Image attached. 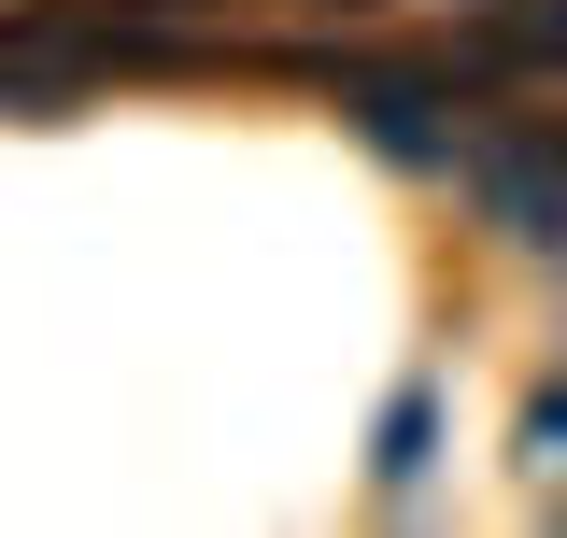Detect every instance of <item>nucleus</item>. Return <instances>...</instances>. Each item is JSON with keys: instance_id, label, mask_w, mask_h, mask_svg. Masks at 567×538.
Returning <instances> with one entry per match:
<instances>
[{"instance_id": "7ed1b4c3", "label": "nucleus", "mask_w": 567, "mask_h": 538, "mask_svg": "<svg viewBox=\"0 0 567 538\" xmlns=\"http://www.w3.org/2000/svg\"><path fill=\"white\" fill-rule=\"evenodd\" d=\"M425 439H440V411L398 397V411H383V482H425Z\"/></svg>"}, {"instance_id": "20e7f679", "label": "nucleus", "mask_w": 567, "mask_h": 538, "mask_svg": "<svg viewBox=\"0 0 567 538\" xmlns=\"http://www.w3.org/2000/svg\"><path fill=\"white\" fill-rule=\"evenodd\" d=\"M114 14H156V29H185V14H213V0H114Z\"/></svg>"}, {"instance_id": "f257e3e1", "label": "nucleus", "mask_w": 567, "mask_h": 538, "mask_svg": "<svg viewBox=\"0 0 567 538\" xmlns=\"http://www.w3.org/2000/svg\"><path fill=\"white\" fill-rule=\"evenodd\" d=\"M454 199L483 213L496 241H525V256H567V128L483 114V128L454 142Z\"/></svg>"}, {"instance_id": "f03ea898", "label": "nucleus", "mask_w": 567, "mask_h": 538, "mask_svg": "<svg viewBox=\"0 0 567 538\" xmlns=\"http://www.w3.org/2000/svg\"><path fill=\"white\" fill-rule=\"evenodd\" d=\"M525 468H539V482H567V369L525 397Z\"/></svg>"}]
</instances>
